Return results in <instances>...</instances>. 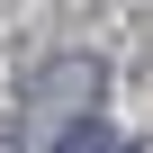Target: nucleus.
Wrapping results in <instances>:
<instances>
[{"label":"nucleus","mask_w":153,"mask_h":153,"mask_svg":"<svg viewBox=\"0 0 153 153\" xmlns=\"http://www.w3.org/2000/svg\"><path fill=\"white\" fill-rule=\"evenodd\" d=\"M99 99H108V72L90 54H63V63H45L36 81H27V108L36 117H90Z\"/></svg>","instance_id":"nucleus-1"},{"label":"nucleus","mask_w":153,"mask_h":153,"mask_svg":"<svg viewBox=\"0 0 153 153\" xmlns=\"http://www.w3.org/2000/svg\"><path fill=\"white\" fill-rule=\"evenodd\" d=\"M54 153H117V144H108V126H99V117H81V126H72Z\"/></svg>","instance_id":"nucleus-2"},{"label":"nucleus","mask_w":153,"mask_h":153,"mask_svg":"<svg viewBox=\"0 0 153 153\" xmlns=\"http://www.w3.org/2000/svg\"><path fill=\"white\" fill-rule=\"evenodd\" d=\"M0 153H18V144H9V126H0Z\"/></svg>","instance_id":"nucleus-3"}]
</instances>
